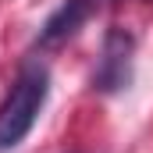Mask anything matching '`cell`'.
<instances>
[{"label": "cell", "instance_id": "obj_2", "mask_svg": "<svg viewBox=\"0 0 153 153\" xmlns=\"http://www.w3.org/2000/svg\"><path fill=\"white\" fill-rule=\"evenodd\" d=\"M132 53H135V36L128 29H107L103 46H100V61L93 71V89L96 93H121L132 82Z\"/></svg>", "mask_w": 153, "mask_h": 153}, {"label": "cell", "instance_id": "obj_1", "mask_svg": "<svg viewBox=\"0 0 153 153\" xmlns=\"http://www.w3.org/2000/svg\"><path fill=\"white\" fill-rule=\"evenodd\" d=\"M46 93H50V71H46V64H39V61L22 64L11 93L0 103V153L14 150L32 132L39 111L46 103Z\"/></svg>", "mask_w": 153, "mask_h": 153}, {"label": "cell", "instance_id": "obj_3", "mask_svg": "<svg viewBox=\"0 0 153 153\" xmlns=\"http://www.w3.org/2000/svg\"><path fill=\"white\" fill-rule=\"evenodd\" d=\"M107 0H64L46 22H43V29H39L36 36V46L43 50H53V46H64L71 36H78V29L103 7Z\"/></svg>", "mask_w": 153, "mask_h": 153}]
</instances>
